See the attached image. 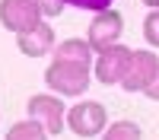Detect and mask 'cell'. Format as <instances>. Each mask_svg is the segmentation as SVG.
Masks as SVG:
<instances>
[{"label": "cell", "instance_id": "obj_8", "mask_svg": "<svg viewBox=\"0 0 159 140\" xmlns=\"http://www.w3.org/2000/svg\"><path fill=\"white\" fill-rule=\"evenodd\" d=\"M16 48L22 51L25 57H45L48 51H54V29L42 19L38 25H32L29 32L16 35Z\"/></svg>", "mask_w": 159, "mask_h": 140}, {"label": "cell", "instance_id": "obj_14", "mask_svg": "<svg viewBox=\"0 0 159 140\" xmlns=\"http://www.w3.org/2000/svg\"><path fill=\"white\" fill-rule=\"evenodd\" d=\"M64 7H76V10H92V13H99V10H108L111 0H64Z\"/></svg>", "mask_w": 159, "mask_h": 140}, {"label": "cell", "instance_id": "obj_15", "mask_svg": "<svg viewBox=\"0 0 159 140\" xmlns=\"http://www.w3.org/2000/svg\"><path fill=\"white\" fill-rule=\"evenodd\" d=\"M143 96H147V99H150V102H159V73H156V76H153V83H150V86H147V93H143Z\"/></svg>", "mask_w": 159, "mask_h": 140}, {"label": "cell", "instance_id": "obj_16", "mask_svg": "<svg viewBox=\"0 0 159 140\" xmlns=\"http://www.w3.org/2000/svg\"><path fill=\"white\" fill-rule=\"evenodd\" d=\"M143 3H147L150 10H159V0H143Z\"/></svg>", "mask_w": 159, "mask_h": 140}, {"label": "cell", "instance_id": "obj_1", "mask_svg": "<svg viewBox=\"0 0 159 140\" xmlns=\"http://www.w3.org/2000/svg\"><path fill=\"white\" fill-rule=\"evenodd\" d=\"M45 83L54 96H83L92 83V73H89V64L54 57L45 70Z\"/></svg>", "mask_w": 159, "mask_h": 140}, {"label": "cell", "instance_id": "obj_2", "mask_svg": "<svg viewBox=\"0 0 159 140\" xmlns=\"http://www.w3.org/2000/svg\"><path fill=\"white\" fill-rule=\"evenodd\" d=\"M25 111H29V118H35L51 137L67 131V105H64L61 96H54V93H35L25 102Z\"/></svg>", "mask_w": 159, "mask_h": 140}, {"label": "cell", "instance_id": "obj_9", "mask_svg": "<svg viewBox=\"0 0 159 140\" xmlns=\"http://www.w3.org/2000/svg\"><path fill=\"white\" fill-rule=\"evenodd\" d=\"M92 45L83 42V38H64V42H57V51H54V57L61 61H80V64H92Z\"/></svg>", "mask_w": 159, "mask_h": 140}, {"label": "cell", "instance_id": "obj_13", "mask_svg": "<svg viewBox=\"0 0 159 140\" xmlns=\"http://www.w3.org/2000/svg\"><path fill=\"white\" fill-rule=\"evenodd\" d=\"M32 3L42 10L45 19H54V16H61V13H64V0H32Z\"/></svg>", "mask_w": 159, "mask_h": 140}, {"label": "cell", "instance_id": "obj_7", "mask_svg": "<svg viewBox=\"0 0 159 140\" xmlns=\"http://www.w3.org/2000/svg\"><path fill=\"white\" fill-rule=\"evenodd\" d=\"M45 16L32 0H0V25L7 32L19 35V32H29L32 25H38Z\"/></svg>", "mask_w": 159, "mask_h": 140}, {"label": "cell", "instance_id": "obj_10", "mask_svg": "<svg viewBox=\"0 0 159 140\" xmlns=\"http://www.w3.org/2000/svg\"><path fill=\"white\" fill-rule=\"evenodd\" d=\"M48 137H51V134H48L35 118L16 121V124H10V131H7V140H48Z\"/></svg>", "mask_w": 159, "mask_h": 140}, {"label": "cell", "instance_id": "obj_6", "mask_svg": "<svg viewBox=\"0 0 159 140\" xmlns=\"http://www.w3.org/2000/svg\"><path fill=\"white\" fill-rule=\"evenodd\" d=\"M156 73H159L156 51H130V64L124 70L121 89H124V93H147V86L153 83Z\"/></svg>", "mask_w": 159, "mask_h": 140}, {"label": "cell", "instance_id": "obj_12", "mask_svg": "<svg viewBox=\"0 0 159 140\" xmlns=\"http://www.w3.org/2000/svg\"><path fill=\"white\" fill-rule=\"evenodd\" d=\"M143 38L150 48H159V10H150L143 19Z\"/></svg>", "mask_w": 159, "mask_h": 140}, {"label": "cell", "instance_id": "obj_11", "mask_svg": "<svg viewBox=\"0 0 159 140\" xmlns=\"http://www.w3.org/2000/svg\"><path fill=\"white\" fill-rule=\"evenodd\" d=\"M102 140H143V131H140L137 121L121 118V121H115L102 131Z\"/></svg>", "mask_w": 159, "mask_h": 140}, {"label": "cell", "instance_id": "obj_5", "mask_svg": "<svg viewBox=\"0 0 159 140\" xmlns=\"http://www.w3.org/2000/svg\"><path fill=\"white\" fill-rule=\"evenodd\" d=\"M130 51H134V48H127L121 42L111 45V48H105V51H99L96 67H92V76H96L102 86H121L124 70H127V64H130Z\"/></svg>", "mask_w": 159, "mask_h": 140}, {"label": "cell", "instance_id": "obj_3", "mask_svg": "<svg viewBox=\"0 0 159 140\" xmlns=\"http://www.w3.org/2000/svg\"><path fill=\"white\" fill-rule=\"evenodd\" d=\"M67 127L76 134V137H99L105 127H108V111H105L102 102H80L67 111Z\"/></svg>", "mask_w": 159, "mask_h": 140}, {"label": "cell", "instance_id": "obj_4", "mask_svg": "<svg viewBox=\"0 0 159 140\" xmlns=\"http://www.w3.org/2000/svg\"><path fill=\"white\" fill-rule=\"evenodd\" d=\"M121 35H124V16L118 10H99L96 16H92L89 22V35H86V42L92 45V51H105V48H111L121 42Z\"/></svg>", "mask_w": 159, "mask_h": 140}]
</instances>
